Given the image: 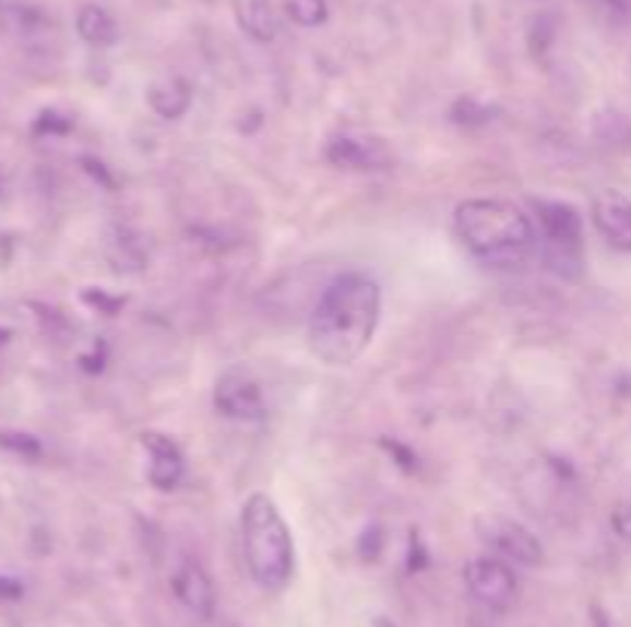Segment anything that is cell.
<instances>
[{"instance_id": "9c48e42d", "label": "cell", "mask_w": 631, "mask_h": 627, "mask_svg": "<svg viewBox=\"0 0 631 627\" xmlns=\"http://www.w3.org/2000/svg\"><path fill=\"white\" fill-rule=\"evenodd\" d=\"M592 221L610 246L631 253V197L619 191H600L592 201Z\"/></svg>"}, {"instance_id": "7a4b0ae2", "label": "cell", "mask_w": 631, "mask_h": 627, "mask_svg": "<svg viewBox=\"0 0 631 627\" xmlns=\"http://www.w3.org/2000/svg\"><path fill=\"white\" fill-rule=\"evenodd\" d=\"M456 234L487 265H517L536 243L533 221L509 201L475 197L456 206Z\"/></svg>"}, {"instance_id": "2e32d148", "label": "cell", "mask_w": 631, "mask_h": 627, "mask_svg": "<svg viewBox=\"0 0 631 627\" xmlns=\"http://www.w3.org/2000/svg\"><path fill=\"white\" fill-rule=\"evenodd\" d=\"M281 7H284V13H287L296 25H302V28H318V25H324L326 16H330L326 0H281Z\"/></svg>"}, {"instance_id": "d6986e66", "label": "cell", "mask_w": 631, "mask_h": 627, "mask_svg": "<svg viewBox=\"0 0 631 627\" xmlns=\"http://www.w3.org/2000/svg\"><path fill=\"white\" fill-rule=\"evenodd\" d=\"M382 529L379 526H370V529H364V535H360V557L364 559H376L379 557V551H382Z\"/></svg>"}, {"instance_id": "4fadbf2b", "label": "cell", "mask_w": 631, "mask_h": 627, "mask_svg": "<svg viewBox=\"0 0 631 627\" xmlns=\"http://www.w3.org/2000/svg\"><path fill=\"white\" fill-rule=\"evenodd\" d=\"M235 19L243 28V35L259 44H272L281 32V19L272 0H235Z\"/></svg>"}, {"instance_id": "44dd1931", "label": "cell", "mask_w": 631, "mask_h": 627, "mask_svg": "<svg viewBox=\"0 0 631 627\" xmlns=\"http://www.w3.org/2000/svg\"><path fill=\"white\" fill-rule=\"evenodd\" d=\"M610 523H614L616 535L631 544V505H619L614 510V517H610Z\"/></svg>"}, {"instance_id": "ba28073f", "label": "cell", "mask_w": 631, "mask_h": 627, "mask_svg": "<svg viewBox=\"0 0 631 627\" xmlns=\"http://www.w3.org/2000/svg\"><path fill=\"white\" fill-rule=\"evenodd\" d=\"M139 443L148 456V483L160 492L176 490L186 477V458L179 453V446L157 431H145Z\"/></svg>"}, {"instance_id": "9a60e30c", "label": "cell", "mask_w": 631, "mask_h": 627, "mask_svg": "<svg viewBox=\"0 0 631 627\" xmlns=\"http://www.w3.org/2000/svg\"><path fill=\"white\" fill-rule=\"evenodd\" d=\"M78 35L84 37L90 47H111L118 40V22L99 3H86L78 13Z\"/></svg>"}, {"instance_id": "8992f818", "label": "cell", "mask_w": 631, "mask_h": 627, "mask_svg": "<svg viewBox=\"0 0 631 627\" xmlns=\"http://www.w3.org/2000/svg\"><path fill=\"white\" fill-rule=\"evenodd\" d=\"M465 584L475 600H480L484 606H493V610H505L512 606V600L517 596V578L514 572L493 557H475L465 566Z\"/></svg>"}, {"instance_id": "5bb4252c", "label": "cell", "mask_w": 631, "mask_h": 627, "mask_svg": "<svg viewBox=\"0 0 631 627\" xmlns=\"http://www.w3.org/2000/svg\"><path fill=\"white\" fill-rule=\"evenodd\" d=\"M148 105L157 118L179 120L191 108V86L182 77H160L148 86Z\"/></svg>"}, {"instance_id": "30bf717a", "label": "cell", "mask_w": 631, "mask_h": 627, "mask_svg": "<svg viewBox=\"0 0 631 627\" xmlns=\"http://www.w3.org/2000/svg\"><path fill=\"white\" fill-rule=\"evenodd\" d=\"M170 584L176 600H179L191 615H198V618H204V622L213 618V610H216V588H213V581H210V576H206L201 563H194V559L179 563V569L172 572Z\"/></svg>"}, {"instance_id": "cb8c5ba5", "label": "cell", "mask_w": 631, "mask_h": 627, "mask_svg": "<svg viewBox=\"0 0 631 627\" xmlns=\"http://www.w3.org/2000/svg\"><path fill=\"white\" fill-rule=\"evenodd\" d=\"M604 7H610L616 13H629L631 10V0H600Z\"/></svg>"}, {"instance_id": "ffe728a7", "label": "cell", "mask_w": 631, "mask_h": 627, "mask_svg": "<svg viewBox=\"0 0 631 627\" xmlns=\"http://www.w3.org/2000/svg\"><path fill=\"white\" fill-rule=\"evenodd\" d=\"M0 443L10 446V449H19V453H28V456H37V453H40L37 441L35 437H28V434H0Z\"/></svg>"}, {"instance_id": "7c38bea8", "label": "cell", "mask_w": 631, "mask_h": 627, "mask_svg": "<svg viewBox=\"0 0 631 627\" xmlns=\"http://www.w3.org/2000/svg\"><path fill=\"white\" fill-rule=\"evenodd\" d=\"M533 209L539 219L543 243L582 246V216L573 206L561 204V201H533Z\"/></svg>"}, {"instance_id": "3957f363", "label": "cell", "mask_w": 631, "mask_h": 627, "mask_svg": "<svg viewBox=\"0 0 631 627\" xmlns=\"http://www.w3.org/2000/svg\"><path fill=\"white\" fill-rule=\"evenodd\" d=\"M240 532H243V557L257 584L269 591L287 588L293 578V539L269 495L257 492L243 502Z\"/></svg>"}, {"instance_id": "d4e9b609", "label": "cell", "mask_w": 631, "mask_h": 627, "mask_svg": "<svg viewBox=\"0 0 631 627\" xmlns=\"http://www.w3.org/2000/svg\"><path fill=\"white\" fill-rule=\"evenodd\" d=\"M0 191H3V179H0Z\"/></svg>"}, {"instance_id": "6da1fadb", "label": "cell", "mask_w": 631, "mask_h": 627, "mask_svg": "<svg viewBox=\"0 0 631 627\" xmlns=\"http://www.w3.org/2000/svg\"><path fill=\"white\" fill-rule=\"evenodd\" d=\"M382 311L379 284L367 274H342L321 292L318 305L308 321V345L311 354L326 366L355 363L376 336Z\"/></svg>"}, {"instance_id": "7402d4cb", "label": "cell", "mask_w": 631, "mask_h": 627, "mask_svg": "<svg viewBox=\"0 0 631 627\" xmlns=\"http://www.w3.org/2000/svg\"><path fill=\"white\" fill-rule=\"evenodd\" d=\"M19 593H22V588H19L16 581H7V578H0V596H3V600H16Z\"/></svg>"}, {"instance_id": "ac0fdd59", "label": "cell", "mask_w": 631, "mask_h": 627, "mask_svg": "<svg viewBox=\"0 0 631 627\" xmlns=\"http://www.w3.org/2000/svg\"><path fill=\"white\" fill-rule=\"evenodd\" d=\"M71 130V123L62 114H56V111H44L40 118H37V123H35V133L37 136H59V133H69Z\"/></svg>"}, {"instance_id": "8fae6325", "label": "cell", "mask_w": 631, "mask_h": 627, "mask_svg": "<svg viewBox=\"0 0 631 627\" xmlns=\"http://www.w3.org/2000/svg\"><path fill=\"white\" fill-rule=\"evenodd\" d=\"M103 250L108 265L120 274L145 272V268H148V258H152L145 238H142L139 231H133V228H127V225H108Z\"/></svg>"}, {"instance_id": "5b68a950", "label": "cell", "mask_w": 631, "mask_h": 627, "mask_svg": "<svg viewBox=\"0 0 631 627\" xmlns=\"http://www.w3.org/2000/svg\"><path fill=\"white\" fill-rule=\"evenodd\" d=\"M478 532L484 542L493 547L496 554L524 563V566H536L543 563V544L529 532L527 526L509 520V517H480Z\"/></svg>"}, {"instance_id": "277c9868", "label": "cell", "mask_w": 631, "mask_h": 627, "mask_svg": "<svg viewBox=\"0 0 631 627\" xmlns=\"http://www.w3.org/2000/svg\"><path fill=\"white\" fill-rule=\"evenodd\" d=\"M213 407L231 422H259L265 419V400L253 375L243 366H228L213 388Z\"/></svg>"}, {"instance_id": "603a6c76", "label": "cell", "mask_w": 631, "mask_h": 627, "mask_svg": "<svg viewBox=\"0 0 631 627\" xmlns=\"http://www.w3.org/2000/svg\"><path fill=\"white\" fill-rule=\"evenodd\" d=\"M592 625H595V627H614V622L607 618V612L600 610V606H592Z\"/></svg>"}, {"instance_id": "52a82bcc", "label": "cell", "mask_w": 631, "mask_h": 627, "mask_svg": "<svg viewBox=\"0 0 631 627\" xmlns=\"http://www.w3.org/2000/svg\"><path fill=\"white\" fill-rule=\"evenodd\" d=\"M326 160L340 170H385L392 167V152L376 136H336L326 145Z\"/></svg>"}, {"instance_id": "e0dca14e", "label": "cell", "mask_w": 631, "mask_h": 627, "mask_svg": "<svg viewBox=\"0 0 631 627\" xmlns=\"http://www.w3.org/2000/svg\"><path fill=\"white\" fill-rule=\"evenodd\" d=\"M450 118H453V123H460V126H484V123L493 120V108H490V105H480L478 99L468 96V99H456Z\"/></svg>"}]
</instances>
